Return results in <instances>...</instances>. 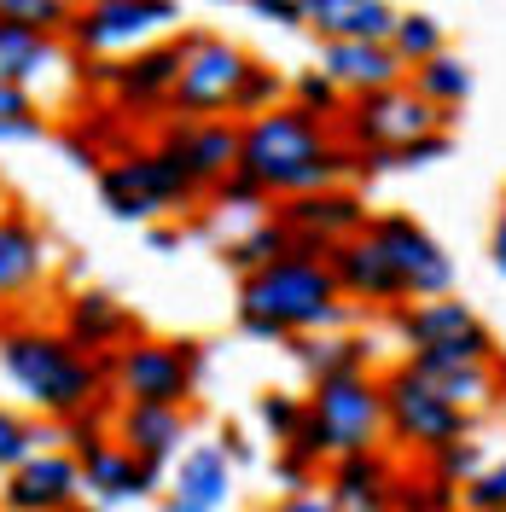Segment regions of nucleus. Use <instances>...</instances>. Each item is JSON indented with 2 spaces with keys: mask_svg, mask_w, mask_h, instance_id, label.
Listing matches in <instances>:
<instances>
[{
  "mask_svg": "<svg viewBox=\"0 0 506 512\" xmlns=\"http://www.w3.org/2000/svg\"><path fill=\"white\" fill-rule=\"evenodd\" d=\"M355 326V309L332 280L326 256L285 251L262 274L239 280V332L262 344H291V338H315V332H344Z\"/></svg>",
  "mask_w": 506,
  "mask_h": 512,
  "instance_id": "obj_3",
  "label": "nucleus"
},
{
  "mask_svg": "<svg viewBox=\"0 0 506 512\" xmlns=\"http://www.w3.org/2000/svg\"><path fill=\"white\" fill-rule=\"evenodd\" d=\"M88 489H82V466L70 448H41L18 472L0 478V512H82Z\"/></svg>",
  "mask_w": 506,
  "mask_h": 512,
  "instance_id": "obj_16",
  "label": "nucleus"
},
{
  "mask_svg": "<svg viewBox=\"0 0 506 512\" xmlns=\"http://www.w3.org/2000/svg\"><path fill=\"white\" fill-rule=\"evenodd\" d=\"M419 379L431 384L448 408H460V414H472V419H489L506 396L501 361H489V367H437V373H419Z\"/></svg>",
  "mask_w": 506,
  "mask_h": 512,
  "instance_id": "obj_28",
  "label": "nucleus"
},
{
  "mask_svg": "<svg viewBox=\"0 0 506 512\" xmlns=\"http://www.w3.org/2000/svg\"><path fill=\"white\" fill-rule=\"evenodd\" d=\"M402 454L390 448H367V454H344L320 472V489L332 495L338 512H396V495H402Z\"/></svg>",
  "mask_w": 506,
  "mask_h": 512,
  "instance_id": "obj_18",
  "label": "nucleus"
},
{
  "mask_svg": "<svg viewBox=\"0 0 506 512\" xmlns=\"http://www.w3.org/2000/svg\"><path fill=\"white\" fill-rule=\"evenodd\" d=\"M291 105H297L303 117H315V123L338 128L344 111H349V94L332 76H320V70H297V76H291Z\"/></svg>",
  "mask_w": 506,
  "mask_h": 512,
  "instance_id": "obj_35",
  "label": "nucleus"
},
{
  "mask_svg": "<svg viewBox=\"0 0 506 512\" xmlns=\"http://www.w3.org/2000/svg\"><path fill=\"white\" fill-rule=\"evenodd\" d=\"M181 24L187 12L175 0H94V6H76L64 47L76 53V64H117L140 47L175 41Z\"/></svg>",
  "mask_w": 506,
  "mask_h": 512,
  "instance_id": "obj_8",
  "label": "nucleus"
},
{
  "mask_svg": "<svg viewBox=\"0 0 506 512\" xmlns=\"http://www.w3.org/2000/svg\"><path fill=\"white\" fill-rule=\"evenodd\" d=\"M146 146L163 152L204 198L239 169V123H175V117H163Z\"/></svg>",
  "mask_w": 506,
  "mask_h": 512,
  "instance_id": "obj_15",
  "label": "nucleus"
},
{
  "mask_svg": "<svg viewBox=\"0 0 506 512\" xmlns=\"http://www.w3.org/2000/svg\"><path fill=\"white\" fill-rule=\"evenodd\" d=\"M297 454L315 460L320 472L344 454H367L384 448V384L379 373L367 379H338V384H315L309 390V419H303V437Z\"/></svg>",
  "mask_w": 506,
  "mask_h": 512,
  "instance_id": "obj_5",
  "label": "nucleus"
},
{
  "mask_svg": "<svg viewBox=\"0 0 506 512\" xmlns=\"http://www.w3.org/2000/svg\"><path fill=\"white\" fill-rule=\"evenodd\" d=\"M64 64V41L59 35H41L30 24H12L6 12H0V82H18V88H30L47 76V70H59Z\"/></svg>",
  "mask_w": 506,
  "mask_h": 512,
  "instance_id": "obj_27",
  "label": "nucleus"
},
{
  "mask_svg": "<svg viewBox=\"0 0 506 512\" xmlns=\"http://www.w3.org/2000/svg\"><path fill=\"white\" fill-rule=\"evenodd\" d=\"M239 501V466L216 443H192L158 489V512H227Z\"/></svg>",
  "mask_w": 506,
  "mask_h": 512,
  "instance_id": "obj_17",
  "label": "nucleus"
},
{
  "mask_svg": "<svg viewBox=\"0 0 506 512\" xmlns=\"http://www.w3.org/2000/svg\"><path fill=\"white\" fill-rule=\"evenodd\" d=\"M460 512H506V454L483 466V478L460 489Z\"/></svg>",
  "mask_w": 506,
  "mask_h": 512,
  "instance_id": "obj_42",
  "label": "nucleus"
},
{
  "mask_svg": "<svg viewBox=\"0 0 506 512\" xmlns=\"http://www.w3.org/2000/svg\"><path fill=\"white\" fill-rule=\"evenodd\" d=\"M402 6L384 0H309V30L320 41H390Z\"/></svg>",
  "mask_w": 506,
  "mask_h": 512,
  "instance_id": "obj_26",
  "label": "nucleus"
},
{
  "mask_svg": "<svg viewBox=\"0 0 506 512\" xmlns=\"http://www.w3.org/2000/svg\"><path fill=\"white\" fill-rule=\"evenodd\" d=\"M472 82H477L472 64L460 59L454 47H448L443 59H431V64H419V70H408V88L425 99L437 117H448V123H454V117H460V105L472 99Z\"/></svg>",
  "mask_w": 506,
  "mask_h": 512,
  "instance_id": "obj_29",
  "label": "nucleus"
},
{
  "mask_svg": "<svg viewBox=\"0 0 506 512\" xmlns=\"http://www.w3.org/2000/svg\"><path fill=\"white\" fill-rule=\"evenodd\" d=\"M53 245L24 210H0V309H18L24 297L47 286Z\"/></svg>",
  "mask_w": 506,
  "mask_h": 512,
  "instance_id": "obj_22",
  "label": "nucleus"
},
{
  "mask_svg": "<svg viewBox=\"0 0 506 512\" xmlns=\"http://www.w3.org/2000/svg\"><path fill=\"white\" fill-rule=\"evenodd\" d=\"M390 53L402 59V70H419V64L443 59L448 24L437 12H425V6H402V18H396V30H390Z\"/></svg>",
  "mask_w": 506,
  "mask_h": 512,
  "instance_id": "obj_31",
  "label": "nucleus"
},
{
  "mask_svg": "<svg viewBox=\"0 0 506 512\" xmlns=\"http://www.w3.org/2000/svg\"><path fill=\"white\" fill-rule=\"evenodd\" d=\"M303 419H309V396H303V390H280V384H268V390L256 396V425H262V437L274 443V454L303 437Z\"/></svg>",
  "mask_w": 506,
  "mask_h": 512,
  "instance_id": "obj_34",
  "label": "nucleus"
},
{
  "mask_svg": "<svg viewBox=\"0 0 506 512\" xmlns=\"http://www.w3.org/2000/svg\"><path fill=\"white\" fill-rule=\"evenodd\" d=\"M355 163L361 158L344 146V134L303 117L297 105H280L256 123H239V175L256 181L274 204L349 187Z\"/></svg>",
  "mask_w": 506,
  "mask_h": 512,
  "instance_id": "obj_1",
  "label": "nucleus"
},
{
  "mask_svg": "<svg viewBox=\"0 0 506 512\" xmlns=\"http://www.w3.org/2000/svg\"><path fill=\"white\" fill-rule=\"evenodd\" d=\"M326 268H332V280L344 291L349 309H373V315H396L402 303H408V286H402V274L384 262V251L361 233V239H349L338 251L326 256Z\"/></svg>",
  "mask_w": 506,
  "mask_h": 512,
  "instance_id": "obj_20",
  "label": "nucleus"
},
{
  "mask_svg": "<svg viewBox=\"0 0 506 512\" xmlns=\"http://www.w3.org/2000/svg\"><path fill=\"white\" fill-rule=\"evenodd\" d=\"M251 12L262 24H280V30H309V0H256Z\"/></svg>",
  "mask_w": 506,
  "mask_h": 512,
  "instance_id": "obj_44",
  "label": "nucleus"
},
{
  "mask_svg": "<svg viewBox=\"0 0 506 512\" xmlns=\"http://www.w3.org/2000/svg\"><path fill=\"white\" fill-rule=\"evenodd\" d=\"M0 373L18 390L24 414L47 425H70L99 396H111L105 361L82 355L59 326H41V320H0Z\"/></svg>",
  "mask_w": 506,
  "mask_h": 512,
  "instance_id": "obj_2",
  "label": "nucleus"
},
{
  "mask_svg": "<svg viewBox=\"0 0 506 512\" xmlns=\"http://www.w3.org/2000/svg\"><path fill=\"white\" fill-rule=\"evenodd\" d=\"M483 466H489V448L477 443V437H466V443H454V448H443V454H431V460H425V472H431V478H443V483H454V489L477 483V478H483Z\"/></svg>",
  "mask_w": 506,
  "mask_h": 512,
  "instance_id": "obj_38",
  "label": "nucleus"
},
{
  "mask_svg": "<svg viewBox=\"0 0 506 512\" xmlns=\"http://www.w3.org/2000/svg\"><path fill=\"white\" fill-rule=\"evenodd\" d=\"M454 152V134H425V140H413L402 152H390V158H361L355 163V175H390V169H425V163H443Z\"/></svg>",
  "mask_w": 506,
  "mask_h": 512,
  "instance_id": "obj_39",
  "label": "nucleus"
},
{
  "mask_svg": "<svg viewBox=\"0 0 506 512\" xmlns=\"http://www.w3.org/2000/svg\"><path fill=\"white\" fill-rule=\"evenodd\" d=\"M111 443L128 448L140 466L169 472L192 448V414L187 408H146V402H117L111 414Z\"/></svg>",
  "mask_w": 506,
  "mask_h": 512,
  "instance_id": "obj_19",
  "label": "nucleus"
},
{
  "mask_svg": "<svg viewBox=\"0 0 506 512\" xmlns=\"http://www.w3.org/2000/svg\"><path fill=\"white\" fill-rule=\"evenodd\" d=\"M291 361H297V373L315 384H338V379H367V373H379V344H373V332H361V326H344V332H315V338H291L285 344Z\"/></svg>",
  "mask_w": 506,
  "mask_h": 512,
  "instance_id": "obj_23",
  "label": "nucleus"
},
{
  "mask_svg": "<svg viewBox=\"0 0 506 512\" xmlns=\"http://www.w3.org/2000/svg\"><path fill=\"white\" fill-rule=\"evenodd\" d=\"M268 512H338V507H332L326 489H303V495H274Z\"/></svg>",
  "mask_w": 506,
  "mask_h": 512,
  "instance_id": "obj_45",
  "label": "nucleus"
},
{
  "mask_svg": "<svg viewBox=\"0 0 506 512\" xmlns=\"http://www.w3.org/2000/svg\"><path fill=\"white\" fill-rule=\"evenodd\" d=\"M41 448H64L59 425H47V419H35V414H24V408H6V402H0V478L18 472L24 460H35Z\"/></svg>",
  "mask_w": 506,
  "mask_h": 512,
  "instance_id": "obj_32",
  "label": "nucleus"
},
{
  "mask_svg": "<svg viewBox=\"0 0 506 512\" xmlns=\"http://www.w3.org/2000/svg\"><path fill=\"white\" fill-rule=\"evenodd\" d=\"M390 332L402 344V361L413 373H437V367H489L501 361V344L489 332V320L477 315L466 297H425V303H402L390 315Z\"/></svg>",
  "mask_w": 506,
  "mask_h": 512,
  "instance_id": "obj_4",
  "label": "nucleus"
},
{
  "mask_svg": "<svg viewBox=\"0 0 506 512\" xmlns=\"http://www.w3.org/2000/svg\"><path fill=\"white\" fill-rule=\"evenodd\" d=\"M251 70V53L216 30H181V76L169 94L175 123H233V94Z\"/></svg>",
  "mask_w": 506,
  "mask_h": 512,
  "instance_id": "obj_10",
  "label": "nucleus"
},
{
  "mask_svg": "<svg viewBox=\"0 0 506 512\" xmlns=\"http://www.w3.org/2000/svg\"><path fill=\"white\" fill-rule=\"evenodd\" d=\"M99 181V204L117 216V222H181L192 204H204V192L192 187L175 163L152 152V146H123L117 158H105Z\"/></svg>",
  "mask_w": 506,
  "mask_h": 512,
  "instance_id": "obj_7",
  "label": "nucleus"
},
{
  "mask_svg": "<svg viewBox=\"0 0 506 512\" xmlns=\"http://www.w3.org/2000/svg\"><path fill=\"white\" fill-rule=\"evenodd\" d=\"M379 384H384V448H390V454L425 466L431 454H443V448L477 437V419L460 414V408H448L408 361H390L379 373Z\"/></svg>",
  "mask_w": 506,
  "mask_h": 512,
  "instance_id": "obj_6",
  "label": "nucleus"
},
{
  "mask_svg": "<svg viewBox=\"0 0 506 512\" xmlns=\"http://www.w3.org/2000/svg\"><path fill=\"white\" fill-rule=\"evenodd\" d=\"M489 262L506 280V198H501V210H495V222H489Z\"/></svg>",
  "mask_w": 506,
  "mask_h": 512,
  "instance_id": "obj_47",
  "label": "nucleus"
},
{
  "mask_svg": "<svg viewBox=\"0 0 506 512\" xmlns=\"http://www.w3.org/2000/svg\"><path fill=\"white\" fill-rule=\"evenodd\" d=\"M76 466H82L88 507H134V501H158V489H163V472L140 466L117 443H94L88 454H76Z\"/></svg>",
  "mask_w": 506,
  "mask_h": 512,
  "instance_id": "obj_24",
  "label": "nucleus"
},
{
  "mask_svg": "<svg viewBox=\"0 0 506 512\" xmlns=\"http://www.w3.org/2000/svg\"><path fill=\"white\" fill-rule=\"evenodd\" d=\"M175 76H181V35L158 41V47H140L117 64H82V82H94L117 117H169Z\"/></svg>",
  "mask_w": 506,
  "mask_h": 512,
  "instance_id": "obj_12",
  "label": "nucleus"
},
{
  "mask_svg": "<svg viewBox=\"0 0 506 512\" xmlns=\"http://www.w3.org/2000/svg\"><path fill=\"white\" fill-rule=\"evenodd\" d=\"M47 134V111L30 88L18 82H0V146H18V140H41Z\"/></svg>",
  "mask_w": 506,
  "mask_h": 512,
  "instance_id": "obj_36",
  "label": "nucleus"
},
{
  "mask_svg": "<svg viewBox=\"0 0 506 512\" xmlns=\"http://www.w3.org/2000/svg\"><path fill=\"white\" fill-rule=\"evenodd\" d=\"M268 472L280 483V495H303V489H320V466L315 460H303L297 448H280L274 460H268Z\"/></svg>",
  "mask_w": 506,
  "mask_h": 512,
  "instance_id": "obj_43",
  "label": "nucleus"
},
{
  "mask_svg": "<svg viewBox=\"0 0 506 512\" xmlns=\"http://www.w3.org/2000/svg\"><path fill=\"white\" fill-rule=\"evenodd\" d=\"M396 512H460V489L443 478H431L425 466H413L402 478V495H396Z\"/></svg>",
  "mask_w": 506,
  "mask_h": 512,
  "instance_id": "obj_37",
  "label": "nucleus"
},
{
  "mask_svg": "<svg viewBox=\"0 0 506 512\" xmlns=\"http://www.w3.org/2000/svg\"><path fill=\"white\" fill-rule=\"evenodd\" d=\"M315 70L332 76L349 99H367V94H384V88L408 82V70L390 53V41H320Z\"/></svg>",
  "mask_w": 506,
  "mask_h": 512,
  "instance_id": "obj_25",
  "label": "nucleus"
},
{
  "mask_svg": "<svg viewBox=\"0 0 506 512\" xmlns=\"http://www.w3.org/2000/svg\"><path fill=\"white\" fill-rule=\"evenodd\" d=\"M59 332L76 344L82 355H94V361H111L117 350H128L134 338H140V320L128 315V303H117L111 291H70L64 297V315H59Z\"/></svg>",
  "mask_w": 506,
  "mask_h": 512,
  "instance_id": "obj_21",
  "label": "nucleus"
},
{
  "mask_svg": "<svg viewBox=\"0 0 506 512\" xmlns=\"http://www.w3.org/2000/svg\"><path fill=\"white\" fill-rule=\"evenodd\" d=\"M274 216L285 222L291 245H297V251H309V256H332L338 245L361 239V233H367V222H373L367 198H361L355 187L309 192V198H285V204H274Z\"/></svg>",
  "mask_w": 506,
  "mask_h": 512,
  "instance_id": "obj_14",
  "label": "nucleus"
},
{
  "mask_svg": "<svg viewBox=\"0 0 506 512\" xmlns=\"http://www.w3.org/2000/svg\"><path fill=\"white\" fill-rule=\"evenodd\" d=\"M210 204H216V210H239L245 222H262V216H274V198L256 187V181H245L239 169H233V175H227L216 192H210Z\"/></svg>",
  "mask_w": 506,
  "mask_h": 512,
  "instance_id": "obj_41",
  "label": "nucleus"
},
{
  "mask_svg": "<svg viewBox=\"0 0 506 512\" xmlns=\"http://www.w3.org/2000/svg\"><path fill=\"white\" fill-rule=\"evenodd\" d=\"M0 12H6L12 24H30V30L59 35V41H64V30H70V18H76L70 0H0Z\"/></svg>",
  "mask_w": 506,
  "mask_h": 512,
  "instance_id": "obj_40",
  "label": "nucleus"
},
{
  "mask_svg": "<svg viewBox=\"0 0 506 512\" xmlns=\"http://www.w3.org/2000/svg\"><path fill=\"white\" fill-rule=\"evenodd\" d=\"M216 448H222V454H227V460H233V466H245V460H256L251 437H245L239 425H222V431H216Z\"/></svg>",
  "mask_w": 506,
  "mask_h": 512,
  "instance_id": "obj_46",
  "label": "nucleus"
},
{
  "mask_svg": "<svg viewBox=\"0 0 506 512\" xmlns=\"http://www.w3.org/2000/svg\"><path fill=\"white\" fill-rule=\"evenodd\" d=\"M204 373V344L198 338H134L128 350L105 361V384L117 402H146V408H187Z\"/></svg>",
  "mask_w": 506,
  "mask_h": 512,
  "instance_id": "obj_9",
  "label": "nucleus"
},
{
  "mask_svg": "<svg viewBox=\"0 0 506 512\" xmlns=\"http://www.w3.org/2000/svg\"><path fill=\"white\" fill-rule=\"evenodd\" d=\"M280 105H291V76H285L280 64L251 59L239 94H233V123H256V117H268V111H280Z\"/></svg>",
  "mask_w": 506,
  "mask_h": 512,
  "instance_id": "obj_33",
  "label": "nucleus"
},
{
  "mask_svg": "<svg viewBox=\"0 0 506 512\" xmlns=\"http://www.w3.org/2000/svg\"><path fill=\"white\" fill-rule=\"evenodd\" d=\"M146 239H152V251H175V245H181V227H175V222H158Z\"/></svg>",
  "mask_w": 506,
  "mask_h": 512,
  "instance_id": "obj_48",
  "label": "nucleus"
},
{
  "mask_svg": "<svg viewBox=\"0 0 506 512\" xmlns=\"http://www.w3.org/2000/svg\"><path fill=\"white\" fill-rule=\"evenodd\" d=\"M338 134H344V146L355 158H390V152H402V146L425 140V134H454V123L437 117V111L402 82V88H384V94L349 99Z\"/></svg>",
  "mask_w": 506,
  "mask_h": 512,
  "instance_id": "obj_11",
  "label": "nucleus"
},
{
  "mask_svg": "<svg viewBox=\"0 0 506 512\" xmlns=\"http://www.w3.org/2000/svg\"><path fill=\"white\" fill-rule=\"evenodd\" d=\"M285 251H297V245H291V233H285V222H280V216H262V222L227 233L222 262L239 274V280H251V274H262L268 262H280Z\"/></svg>",
  "mask_w": 506,
  "mask_h": 512,
  "instance_id": "obj_30",
  "label": "nucleus"
},
{
  "mask_svg": "<svg viewBox=\"0 0 506 512\" xmlns=\"http://www.w3.org/2000/svg\"><path fill=\"white\" fill-rule=\"evenodd\" d=\"M367 239H373L384 251V262L402 274L408 303H425V297H448V291H454V256L443 251V239L425 222H413L408 210H373Z\"/></svg>",
  "mask_w": 506,
  "mask_h": 512,
  "instance_id": "obj_13",
  "label": "nucleus"
}]
</instances>
